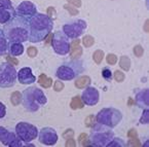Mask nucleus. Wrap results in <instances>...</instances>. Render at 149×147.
<instances>
[{"label":"nucleus","instance_id":"17","mask_svg":"<svg viewBox=\"0 0 149 147\" xmlns=\"http://www.w3.org/2000/svg\"><path fill=\"white\" fill-rule=\"evenodd\" d=\"M136 104L142 109L149 108V91L148 88H144L136 92Z\"/></svg>","mask_w":149,"mask_h":147},{"label":"nucleus","instance_id":"10","mask_svg":"<svg viewBox=\"0 0 149 147\" xmlns=\"http://www.w3.org/2000/svg\"><path fill=\"white\" fill-rule=\"evenodd\" d=\"M86 28H88V24L84 20L81 19H77V20L71 21V22L67 23L63 26V32L68 36L69 38H78L82 34L86 32Z\"/></svg>","mask_w":149,"mask_h":147},{"label":"nucleus","instance_id":"36","mask_svg":"<svg viewBox=\"0 0 149 147\" xmlns=\"http://www.w3.org/2000/svg\"><path fill=\"white\" fill-rule=\"evenodd\" d=\"M64 8L70 11V15H78V10H77V9H75L74 7L71 6V5H69V4H65V5H64Z\"/></svg>","mask_w":149,"mask_h":147},{"label":"nucleus","instance_id":"32","mask_svg":"<svg viewBox=\"0 0 149 147\" xmlns=\"http://www.w3.org/2000/svg\"><path fill=\"white\" fill-rule=\"evenodd\" d=\"M144 111H143V114H142V117L140 118V123H144V125H146V123H148L149 121V110L148 109H143Z\"/></svg>","mask_w":149,"mask_h":147},{"label":"nucleus","instance_id":"9","mask_svg":"<svg viewBox=\"0 0 149 147\" xmlns=\"http://www.w3.org/2000/svg\"><path fill=\"white\" fill-rule=\"evenodd\" d=\"M15 134L23 141L24 143H28L33 141L38 136V130L35 125L32 123H26V121H21L17 123L15 127Z\"/></svg>","mask_w":149,"mask_h":147},{"label":"nucleus","instance_id":"19","mask_svg":"<svg viewBox=\"0 0 149 147\" xmlns=\"http://www.w3.org/2000/svg\"><path fill=\"white\" fill-rule=\"evenodd\" d=\"M70 53L72 59H78L82 55V47L80 46V40L75 38L72 44H70Z\"/></svg>","mask_w":149,"mask_h":147},{"label":"nucleus","instance_id":"26","mask_svg":"<svg viewBox=\"0 0 149 147\" xmlns=\"http://www.w3.org/2000/svg\"><path fill=\"white\" fill-rule=\"evenodd\" d=\"M78 143H79V145H81V146H88V145H91L90 139L88 138V135H86V133H82V134L79 135Z\"/></svg>","mask_w":149,"mask_h":147},{"label":"nucleus","instance_id":"41","mask_svg":"<svg viewBox=\"0 0 149 147\" xmlns=\"http://www.w3.org/2000/svg\"><path fill=\"white\" fill-rule=\"evenodd\" d=\"M73 135H74V132H73V130L69 129V130H67V131H66L65 133H64L63 137H64V138H66V139H69V138H72Z\"/></svg>","mask_w":149,"mask_h":147},{"label":"nucleus","instance_id":"6","mask_svg":"<svg viewBox=\"0 0 149 147\" xmlns=\"http://www.w3.org/2000/svg\"><path fill=\"white\" fill-rule=\"evenodd\" d=\"M123 119V113L116 108H103L96 115V121L99 123L105 125L109 127H116Z\"/></svg>","mask_w":149,"mask_h":147},{"label":"nucleus","instance_id":"27","mask_svg":"<svg viewBox=\"0 0 149 147\" xmlns=\"http://www.w3.org/2000/svg\"><path fill=\"white\" fill-rule=\"evenodd\" d=\"M10 100H11V103L13 105L17 106L21 103V100H22V96L19 92H15L11 94V97H10Z\"/></svg>","mask_w":149,"mask_h":147},{"label":"nucleus","instance_id":"30","mask_svg":"<svg viewBox=\"0 0 149 147\" xmlns=\"http://www.w3.org/2000/svg\"><path fill=\"white\" fill-rule=\"evenodd\" d=\"M82 43H84V45L86 46V47H90V46H92L93 44L95 43L94 37H93V36H91V35L84 36V37L82 38Z\"/></svg>","mask_w":149,"mask_h":147},{"label":"nucleus","instance_id":"23","mask_svg":"<svg viewBox=\"0 0 149 147\" xmlns=\"http://www.w3.org/2000/svg\"><path fill=\"white\" fill-rule=\"evenodd\" d=\"M39 84H41V86L45 88H51V86L53 84V79L51 77L46 76L45 74H40L39 76Z\"/></svg>","mask_w":149,"mask_h":147},{"label":"nucleus","instance_id":"18","mask_svg":"<svg viewBox=\"0 0 149 147\" xmlns=\"http://www.w3.org/2000/svg\"><path fill=\"white\" fill-rule=\"evenodd\" d=\"M24 45L19 42H9L8 45V53L13 57H19L24 54Z\"/></svg>","mask_w":149,"mask_h":147},{"label":"nucleus","instance_id":"38","mask_svg":"<svg viewBox=\"0 0 149 147\" xmlns=\"http://www.w3.org/2000/svg\"><path fill=\"white\" fill-rule=\"evenodd\" d=\"M94 119H95L94 115H88V116L86 117V127H93V125H94Z\"/></svg>","mask_w":149,"mask_h":147},{"label":"nucleus","instance_id":"7","mask_svg":"<svg viewBox=\"0 0 149 147\" xmlns=\"http://www.w3.org/2000/svg\"><path fill=\"white\" fill-rule=\"evenodd\" d=\"M17 79H18V72L13 64L8 62L0 64V88H11L15 84Z\"/></svg>","mask_w":149,"mask_h":147},{"label":"nucleus","instance_id":"22","mask_svg":"<svg viewBox=\"0 0 149 147\" xmlns=\"http://www.w3.org/2000/svg\"><path fill=\"white\" fill-rule=\"evenodd\" d=\"M70 107L74 110L81 109V108L84 107V102H82V100H81L80 96H75L74 98H72L71 103H70Z\"/></svg>","mask_w":149,"mask_h":147},{"label":"nucleus","instance_id":"21","mask_svg":"<svg viewBox=\"0 0 149 147\" xmlns=\"http://www.w3.org/2000/svg\"><path fill=\"white\" fill-rule=\"evenodd\" d=\"M90 84H91V77L82 76L75 81V86H76L77 88H86V86H88Z\"/></svg>","mask_w":149,"mask_h":147},{"label":"nucleus","instance_id":"29","mask_svg":"<svg viewBox=\"0 0 149 147\" xmlns=\"http://www.w3.org/2000/svg\"><path fill=\"white\" fill-rule=\"evenodd\" d=\"M102 76H103V78L105 79V80L107 81H110L112 79V72L111 70H110V68H108V67H104L103 69H102Z\"/></svg>","mask_w":149,"mask_h":147},{"label":"nucleus","instance_id":"24","mask_svg":"<svg viewBox=\"0 0 149 147\" xmlns=\"http://www.w3.org/2000/svg\"><path fill=\"white\" fill-rule=\"evenodd\" d=\"M119 66L125 71H129L130 67H131V60L127 56H123L120 58V60H119Z\"/></svg>","mask_w":149,"mask_h":147},{"label":"nucleus","instance_id":"12","mask_svg":"<svg viewBox=\"0 0 149 147\" xmlns=\"http://www.w3.org/2000/svg\"><path fill=\"white\" fill-rule=\"evenodd\" d=\"M17 15L10 0H0V24L4 25Z\"/></svg>","mask_w":149,"mask_h":147},{"label":"nucleus","instance_id":"4","mask_svg":"<svg viewBox=\"0 0 149 147\" xmlns=\"http://www.w3.org/2000/svg\"><path fill=\"white\" fill-rule=\"evenodd\" d=\"M84 70H86V68H84V63L79 60L73 59V61H69L62 64L56 71V76L60 80L69 81L73 80L77 76L82 74Z\"/></svg>","mask_w":149,"mask_h":147},{"label":"nucleus","instance_id":"1","mask_svg":"<svg viewBox=\"0 0 149 147\" xmlns=\"http://www.w3.org/2000/svg\"><path fill=\"white\" fill-rule=\"evenodd\" d=\"M54 28V22L45 13H36L29 20V41L41 42L47 37Z\"/></svg>","mask_w":149,"mask_h":147},{"label":"nucleus","instance_id":"40","mask_svg":"<svg viewBox=\"0 0 149 147\" xmlns=\"http://www.w3.org/2000/svg\"><path fill=\"white\" fill-rule=\"evenodd\" d=\"M28 55H29V57H31V58L35 57V56L37 55V49H36L35 47H33V46H30V47L28 48Z\"/></svg>","mask_w":149,"mask_h":147},{"label":"nucleus","instance_id":"15","mask_svg":"<svg viewBox=\"0 0 149 147\" xmlns=\"http://www.w3.org/2000/svg\"><path fill=\"white\" fill-rule=\"evenodd\" d=\"M81 100L86 105L95 106L99 103V100H100L99 91L94 86H86V90L82 92V95H81Z\"/></svg>","mask_w":149,"mask_h":147},{"label":"nucleus","instance_id":"42","mask_svg":"<svg viewBox=\"0 0 149 147\" xmlns=\"http://www.w3.org/2000/svg\"><path fill=\"white\" fill-rule=\"evenodd\" d=\"M6 59H7V62H8V63H10V64H13V66H15V65H18V64H19V60L15 59L13 56H7Z\"/></svg>","mask_w":149,"mask_h":147},{"label":"nucleus","instance_id":"35","mask_svg":"<svg viewBox=\"0 0 149 147\" xmlns=\"http://www.w3.org/2000/svg\"><path fill=\"white\" fill-rule=\"evenodd\" d=\"M143 53H144V51H143V47L141 45H136L134 47V54L136 55V57H142Z\"/></svg>","mask_w":149,"mask_h":147},{"label":"nucleus","instance_id":"25","mask_svg":"<svg viewBox=\"0 0 149 147\" xmlns=\"http://www.w3.org/2000/svg\"><path fill=\"white\" fill-rule=\"evenodd\" d=\"M114 146L115 147H125V146H127V144L123 142V139L114 138L113 137V139H112V140L107 144V147H114Z\"/></svg>","mask_w":149,"mask_h":147},{"label":"nucleus","instance_id":"33","mask_svg":"<svg viewBox=\"0 0 149 147\" xmlns=\"http://www.w3.org/2000/svg\"><path fill=\"white\" fill-rule=\"evenodd\" d=\"M106 61L109 65H115L117 62V57L113 54H109L107 55V58H106Z\"/></svg>","mask_w":149,"mask_h":147},{"label":"nucleus","instance_id":"43","mask_svg":"<svg viewBox=\"0 0 149 147\" xmlns=\"http://www.w3.org/2000/svg\"><path fill=\"white\" fill-rule=\"evenodd\" d=\"M137 136H138V134H137L136 130L135 129L130 130L129 133H127V137H129V138H136Z\"/></svg>","mask_w":149,"mask_h":147},{"label":"nucleus","instance_id":"28","mask_svg":"<svg viewBox=\"0 0 149 147\" xmlns=\"http://www.w3.org/2000/svg\"><path fill=\"white\" fill-rule=\"evenodd\" d=\"M103 58H104V53H103V51H101V49L96 51L94 53V55H93V59H94V61L96 62L97 64H101Z\"/></svg>","mask_w":149,"mask_h":147},{"label":"nucleus","instance_id":"34","mask_svg":"<svg viewBox=\"0 0 149 147\" xmlns=\"http://www.w3.org/2000/svg\"><path fill=\"white\" fill-rule=\"evenodd\" d=\"M141 142L138 138H130L129 142L127 143V146H140Z\"/></svg>","mask_w":149,"mask_h":147},{"label":"nucleus","instance_id":"11","mask_svg":"<svg viewBox=\"0 0 149 147\" xmlns=\"http://www.w3.org/2000/svg\"><path fill=\"white\" fill-rule=\"evenodd\" d=\"M0 142L5 146L10 147H20L23 145H27L26 143L23 144V141L18 137L15 132L8 130L4 127H0Z\"/></svg>","mask_w":149,"mask_h":147},{"label":"nucleus","instance_id":"44","mask_svg":"<svg viewBox=\"0 0 149 147\" xmlns=\"http://www.w3.org/2000/svg\"><path fill=\"white\" fill-rule=\"evenodd\" d=\"M66 146H72V147H75L76 146V143H75L74 139L73 138H69L66 142Z\"/></svg>","mask_w":149,"mask_h":147},{"label":"nucleus","instance_id":"3","mask_svg":"<svg viewBox=\"0 0 149 147\" xmlns=\"http://www.w3.org/2000/svg\"><path fill=\"white\" fill-rule=\"evenodd\" d=\"M22 102L25 109L29 112H36L47 103V98L41 88L35 86H29L23 92Z\"/></svg>","mask_w":149,"mask_h":147},{"label":"nucleus","instance_id":"5","mask_svg":"<svg viewBox=\"0 0 149 147\" xmlns=\"http://www.w3.org/2000/svg\"><path fill=\"white\" fill-rule=\"evenodd\" d=\"M114 133L111 127L102 123H97L93 125L90 136L91 145L94 147H106L107 144L113 139Z\"/></svg>","mask_w":149,"mask_h":147},{"label":"nucleus","instance_id":"37","mask_svg":"<svg viewBox=\"0 0 149 147\" xmlns=\"http://www.w3.org/2000/svg\"><path fill=\"white\" fill-rule=\"evenodd\" d=\"M54 88H55L56 92H61V91L64 88V84L62 82V81L57 80V81L55 82V86H54Z\"/></svg>","mask_w":149,"mask_h":147},{"label":"nucleus","instance_id":"39","mask_svg":"<svg viewBox=\"0 0 149 147\" xmlns=\"http://www.w3.org/2000/svg\"><path fill=\"white\" fill-rule=\"evenodd\" d=\"M5 115H6V107L4 104L0 102V118H3Z\"/></svg>","mask_w":149,"mask_h":147},{"label":"nucleus","instance_id":"2","mask_svg":"<svg viewBox=\"0 0 149 147\" xmlns=\"http://www.w3.org/2000/svg\"><path fill=\"white\" fill-rule=\"evenodd\" d=\"M2 30L9 42L23 43L29 40V21L20 15L5 23Z\"/></svg>","mask_w":149,"mask_h":147},{"label":"nucleus","instance_id":"16","mask_svg":"<svg viewBox=\"0 0 149 147\" xmlns=\"http://www.w3.org/2000/svg\"><path fill=\"white\" fill-rule=\"evenodd\" d=\"M18 81L21 84H31L36 81V77L32 73L31 68L24 67L18 72Z\"/></svg>","mask_w":149,"mask_h":147},{"label":"nucleus","instance_id":"45","mask_svg":"<svg viewBox=\"0 0 149 147\" xmlns=\"http://www.w3.org/2000/svg\"><path fill=\"white\" fill-rule=\"evenodd\" d=\"M68 2L70 4H73L74 6L79 7L81 5V0H68Z\"/></svg>","mask_w":149,"mask_h":147},{"label":"nucleus","instance_id":"31","mask_svg":"<svg viewBox=\"0 0 149 147\" xmlns=\"http://www.w3.org/2000/svg\"><path fill=\"white\" fill-rule=\"evenodd\" d=\"M113 76H114V79L117 81V82H121V81H123L125 80V74H123V72H121V71H119V70H116L115 72H114V74H113Z\"/></svg>","mask_w":149,"mask_h":147},{"label":"nucleus","instance_id":"8","mask_svg":"<svg viewBox=\"0 0 149 147\" xmlns=\"http://www.w3.org/2000/svg\"><path fill=\"white\" fill-rule=\"evenodd\" d=\"M52 46L56 54L60 56H66L70 53V40L63 31L59 30L54 33Z\"/></svg>","mask_w":149,"mask_h":147},{"label":"nucleus","instance_id":"13","mask_svg":"<svg viewBox=\"0 0 149 147\" xmlns=\"http://www.w3.org/2000/svg\"><path fill=\"white\" fill-rule=\"evenodd\" d=\"M38 138H39L40 143L47 145V146H52L58 142V133L53 127H45L41 129V131L38 134Z\"/></svg>","mask_w":149,"mask_h":147},{"label":"nucleus","instance_id":"14","mask_svg":"<svg viewBox=\"0 0 149 147\" xmlns=\"http://www.w3.org/2000/svg\"><path fill=\"white\" fill-rule=\"evenodd\" d=\"M17 15H20L25 19H31L37 13L36 5L31 1H23L15 8Z\"/></svg>","mask_w":149,"mask_h":147},{"label":"nucleus","instance_id":"20","mask_svg":"<svg viewBox=\"0 0 149 147\" xmlns=\"http://www.w3.org/2000/svg\"><path fill=\"white\" fill-rule=\"evenodd\" d=\"M8 45L9 41L7 40V38L5 37L3 30L0 29V57L5 56L8 52Z\"/></svg>","mask_w":149,"mask_h":147}]
</instances>
